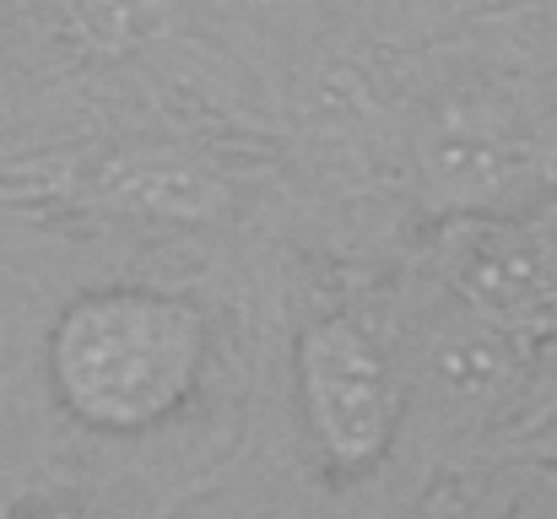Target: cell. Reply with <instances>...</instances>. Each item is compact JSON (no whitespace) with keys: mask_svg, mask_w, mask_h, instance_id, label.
Returning <instances> with one entry per match:
<instances>
[{"mask_svg":"<svg viewBox=\"0 0 557 519\" xmlns=\"http://www.w3.org/2000/svg\"><path fill=\"white\" fill-rule=\"evenodd\" d=\"M428 265L466 304V314L525 331L557 314V233L520 217H449Z\"/></svg>","mask_w":557,"mask_h":519,"instance_id":"3","label":"cell"},{"mask_svg":"<svg viewBox=\"0 0 557 519\" xmlns=\"http://www.w3.org/2000/svg\"><path fill=\"white\" fill-rule=\"evenodd\" d=\"M433 362H438V379H444L449 390L482 395V390H493L498 379H509V368H515V331L471 314V331L438 336Z\"/></svg>","mask_w":557,"mask_h":519,"instance_id":"5","label":"cell"},{"mask_svg":"<svg viewBox=\"0 0 557 519\" xmlns=\"http://www.w3.org/2000/svg\"><path fill=\"white\" fill-rule=\"evenodd\" d=\"M65 27L98 54H141L169 33V0H54Z\"/></svg>","mask_w":557,"mask_h":519,"instance_id":"4","label":"cell"},{"mask_svg":"<svg viewBox=\"0 0 557 519\" xmlns=\"http://www.w3.org/2000/svg\"><path fill=\"white\" fill-rule=\"evenodd\" d=\"M0 519H11V493L0 487Z\"/></svg>","mask_w":557,"mask_h":519,"instance_id":"6","label":"cell"},{"mask_svg":"<svg viewBox=\"0 0 557 519\" xmlns=\"http://www.w3.org/2000/svg\"><path fill=\"white\" fill-rule=\"evenodd\" d=\"M206 314L158 287H98L60 309L49 379L60 406L103 433H141L174 417L206 373Z\"/></svg>","mask_w":557,"mask_h":519,"instance_id":"1","label":"cell"},{"mask_svg":"<svg viewBox=\"0 0 557 519\" xmlns=\"http://www.w3.org/2000/svg\"><path fill=\"white\" fill-rule=\"evenodd\" d=\"M293 373H298L304 428H309L320 460L336 477L373 471L384 460V449L400 428V406H406L400 373H395L389 351L379 346V336L347 314H325L298 336Z\"/></svg>","mask_w":557,"mask_h":519,"instance_id":"2","label":"cell"}]
</instances>
